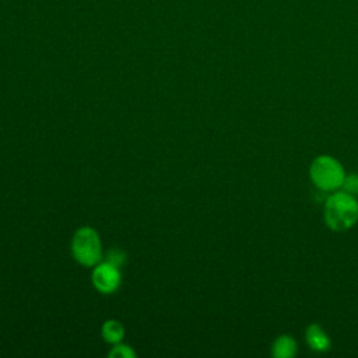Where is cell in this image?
I'll list each match as a JSON object with an SVG mask.
<instances>
[{"mask_svg": "<svg viewBox=\"0 0 358 358\" xmlns=\"http://www.w3.org/2000/svg\"><path fill=\"white\" fill-rule=\"evenodd\" d=\"M324 221L333 231H345L358 221V201L345 192L331 194L324 204Z\"/></svg>", "mask_w": 358, "mask_h": 358, "instance_id": "6da1fadb", "label": "cell"}, {"mask_svg": "<svg viewBox=\"0 0 358 358\" xmlns=\"http://www.w3.org/2000/svg\"><path fill=\"white\" fill-rule=\"evenodd\" d=\"M74 259L83 266H95L102 259V246L98 232L91 227H81L76 231L71 241Z\"/></svg>", "mask_w": 358, "mask_h": 358, "instance_id": "7a4b0ae2", "label": "cell"}, {"mask_svg": "<svg viewBox=\"0 0 358 358\" xmlns=\"http://www.w3.org/2000/svg\"><path fill=\"white\" fill-rule=\"evenodd\" d=\"M309 175L316 187L327 192L340 187L345 176L341 164L330 155H320L315 158L310 164Z\"/></svg>", "mask_w": 358, "mask_h": 358, "instance_id": "3957f363", "label": "cell"}, {"mask_svg": "<svg viewBox=\"0 0 358 358\" xmlns=\"http://www.w3.org/2000/svg\"><path fill=\"white\" fill-rule=\"evenodd\" d=\"M122 282V275L119 267L103 262L95 266L92 271V284L102 294L115 292Z\"/></svg>", "mask_w": 358, "mask_h": 358, "instance_id": "277c9868", "label": "cell"}, {"mask_svg": "<svg viewBox=\"0 0 358 358\" xmlns=\"http://www.w3.org/2000/svg\"><path fill=\"white\" fill-rule=\"evenodd\" d=\"M306 341H308L309 347L313 351H317V352H324L331 345V341H330L329 336L316 323L309 324V327L306 329Z\"/></svg>", "mask_w": 358, "mask_h": 358, "instance_id": "5b68a950", "label": "cell"}, {"mask_svg": "<svg viewBox=\"0 0 358 358\" xmlns=\"http://www.w3.org/2000/svg\"><path fill=\"white\" fill-rule=\"evenodd\" d=\"M296 341L291 336H280L273 347L271 354L275 358H292L296 354Z\"/></svg>", "mask_w": 358, "mask_h": 358, "instance_id": "8992f818", "label": "cell"}, {"mask_svg": "<svg viewBox=\"0 0 358 358\" xmlns=\"http://www.w3.org/2000/svg\"><path fill=\"white\" fill-rule=\"evenodd\" d=\"M102 337L105 341L110 343V344H116L120 343L123 340L124 336V327L119 320L115 319H109L102 324Z\"/></svg>", "mask_w": 358, "mask_h": 358, "instance_id": "52a82bcc", "label": "cell"}, {"mask_svg": "<svg viewBox=\"0 0 358 358\" xmlns=\"http://www.w3.org/2000/svg\"><path fill=\"white\" fill-rule=\"evenodd\" d=\"M105 262H108V263L120 268L126 263V253L119 248H112L106 252Z\"/></svg>", "mask_w": 358, "mask_h": 358, "instance_id": "ba28073f", "label": "cell"}, {"mask_svg": "<svg viewBox=\"0 0 358 358\" xmlns=\"http://www.w3.org/2000/svg\"><path fill=\"white\" fill-rule=\"evenodd\" d=\"M109 357L110 358H134L136 357V352L131 350L130 345H126V344H120V343H116L110 352H109Z\"/></svg>", "mask_w": 358, "mask_h": 358, "instance_id": "9c48e42d", "label": "cell"}, {"mask_svg": "<svg viewBox=\"0 0 358 358\" xmlns=\"http://www.w3.org/2000/svg\"><path fill=\"white\" fill-rule=\"evenodd\" d=\"M341 186L345 193H348L351 196H358V175L351 173V175L344 176Z\"/></svg>", "mask_w": 358, "mask_h": 358, "instance_id": "30bf717a", "label": "cell"}]
</instances>
